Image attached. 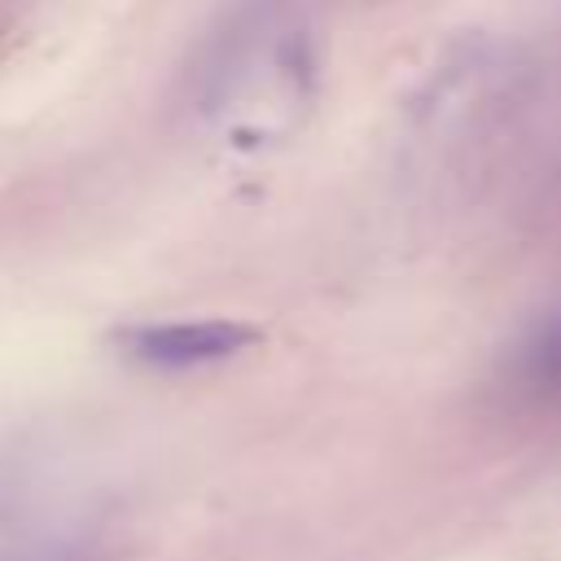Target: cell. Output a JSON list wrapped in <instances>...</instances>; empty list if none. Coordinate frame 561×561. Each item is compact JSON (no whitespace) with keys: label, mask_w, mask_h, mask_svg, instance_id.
I'll use <instances>...</instances> for the list:
<instances>
[{"label":"cell","mask_w":561,"mask_h":561,"mask_svg":"<svg viewBox=\"0 0 561 561\" xmlns=\"http://www.w3.org/2000/svg\"><path fill=\"white\" fill-rule=\"evenodd\" d=\"M254 342V329L241 320H162L118 333V346L149 368H197L232 359Z\"/></svg>","instance_id":"cell-1"},{"label":"cell","mask_w":561,"mask_h":561,"mask_svg":"<svg viewBox=\"0 0 561 561\" xmlns=\"http://www.w3.org/2000/svg\"><path fill=\"white\" fill-rule=\"evenodd\" d=\"M526 377L535 386H561V316L530 342V351H526Z\"/></svg>","instance_id":"cell-2"}]
</instances>
